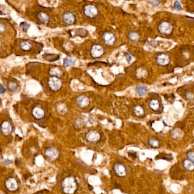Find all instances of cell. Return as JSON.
Returning <instances> with one entry per match:
<instances>
[{
    "label": "cell",
    "mask_w": 194,
    "mask_h": 194,
    "mask_svg": "<svg viewBox=\"0 0 194 194\" xmlns=\"http://www.w3.org/2000/svg\"><path fill=\"white\" fill-rule=\"evenodd\" d=\"M170 59L168 55L166 54H160L157 56L156 62L157 64L161 66H165L170 63Z\"/></svg>",
    "instance_id": "obj_8"
},
{
    "label": "cell",
    "mask_w": 194,
    "mask_h": 194,
    "mask_svg": "<svg viewBox=\"0 0 194 194\" xmlns=\"http://www.w3.org/2000/svg\"><path fill=\"white\" fill-rule=\"evenodd\" d=\"M5 88L3 87V86L1 85V94H3V93H5Z\"/></svg>",
    "instance_id": "obj_38"
},
{
    "label": "cell",
    "mask_w": 194,
    "mask_h": 194,
    "mask_svg": "<svg viewBox=\"0 0 194 194\" xmlns=\"http://www.w3.org/2000/svg\"><path fill=\"white\" fill-rule=\"evenodd\" d=\"M104 53V48L100 44H96L92 46L91 49V55L94 58H99Z\"/></svg>",
    "instance_id": "obj_5"
},
{
    "label": "cell",
    "mask_w": 194,
    "mask_h": 194,
    "mask_svg": "<svg viewBox=\"0 0 194 194\" xmlns=\"http://www.w3.org/2000/svg\"><path fill=\"white\" fill-rule=\"evenodd\" d=\"M48 84L52 90L55 91L59 90L61 88L62 83L59 78L55 76H53L48 79Z\"/></svg>",
    "instance_id": "obj_3"
},
{
    "label": "cell",
    "mask_w": 194,
    "mask_h": 194,
    "mask_svg": "<svg viewBox=\"0 0 194 194\" xmlns=\"http://www.w3.org/2000/svg\"><path fill=\"white\" fill-rule=\"evenodd\" d=\"M156 159H165V160H166V161H170L173 159V155L171 154L162 153V154H160L158 155H157L156 157Z\"/></svg>",
    "instance_id": "obj_26"
},
{
    "label": "cell",
    "mask_w": 194,
    "mask_h": 194,
    "mask_svg": "<svg viewBox=\"0 0 194 194\" xmlns=\"http://www.w3.org/2000/svg\"><path fill=\"white\" fill-rule=\"evenodd\" d=\"M158 28L161 34L164 35H168L171 34L172 32L173 26L169 22L164 21L159 25Z\"/></svg>",
    "instance_id": "obj_4"
},
{
    "label": "cell",
    "mask_w": 194,
    "mask_h": 194,
    "mask_svg": "<svg viewBox=\"0 0 194 194\" xmlns=\"http://www.w3.org/2000/svg\"><path fill=\"white\" fill-rule=\"evenodd\" d=\"M133 111L135 116L139 117H142L145 114V111L143 108L139 105H136L134 107H133Z\"/></svg>",
    "instance_id": "obj_19"
},
{
    "label": "cell",
    "mask_w": 194,
    "mask_h": 194,
    "mask_svg": "<svg viewBox=\"0 0 194 194\" xmlns=\"http://www.w3.org/2000/svg\"><path fill=\"white\" fill-rule=\"evenodd\" d=\"M170 177L175 180H180L183 179V175L180 168L176 166H174L170 169Z\"/></svg>",
    "instance_id": "obj_6"
},
{
    "label": "cell",
    "mask_w": 194,
    "mask_h": 194,
    "mask_svg": "<svg viewBox=\"0 0 194 194\" xmlns=\"http://www.w3.org/2000/svg\"><path fill=\"white\" fill-rule=\"evenodd\" d=\"M148 144L154 149H157L160 146V142L155 139H150L148 141Z\"/></svg>",
    "instance_id": "obj_27"
},
{
    "label": "cell",
    "mask_w": 194,
    "mask_h": 194,
    "mask_svg": "<svg viewBox=\"0 0 194 194\" xmlns=\"http://www.w3.org/2000/svg\"><path fill=\"white\" fill-rule=\"evenodd\" d=\"M5 186L6 188L11 191H15L18 188V183L16 179L14 178H10L6 180Z\"/></svg>",
    "instance_id": "obj_11"
},
{
    "label": "cell",
    "mask_w": 194,
    "mask_h": 194,
    "mask_svg": "<svg viewBox=\"0 0 194 194\" xmlns=\"http://www.w3.org/2000/svg\"><path fill=\"white\" fill-rule=\"evenodd\" d=\"M100 138V134L96 130H91L86 134V139L91 142H96Z\"/></svg>",
    "instance_id": "obj_12"
},
{
    "label": "cell",
    "mask_w": 194,
    "mask_h": 194,
    "mask_svg": "<svg viewBox=\"0 0 194 194\" xmlns=\"http://www.w3.org/2000/svg\"><path fill=\"white\" fill-rule=\"evenodd\" d=\"M19 47L21 50L25 51H28L30 50H31V48H32V44L30 42L28 41H24L20 42Z\"/></svg>",
    "instance_id": "obj_25"
},
{
    "label": "cell",
    "mask_w": 194,
    "mask_h": 194,
    "mask_svg": "<svg viewBox=\"0 0 194 194\" xmlns=\"http://www.w3.org/2000/svg\"><path fill=\"white\" fill-rule=\"evenodd\" d=\"M1 131L4 135L8 136L12 132V126L8 121H3L1 124Z\"/></svg>",
    "instance_id": "obj_15"
},
{
    "label": "cell",
    "mask_w": 194,
    "mask_h": 194,
    "mask_svg": "<svg viewBox=\"0 0 194 194\" xmlns=\"http://www.w3.org/2000/svg\"><path fill=\"white\" fill-rule=\"evenodd\" d=\"M63 20L64 22L68 25H71L74 24L75 21V17L73 14L70 12H66L64 14H63L62 16Z\"/></svg>",
    "instance_id": "obj_10"
},
{
    "label": "cell",
    "mask_w": 194,
    "mask_h": 194,
    "mask_svg": "<svg viewBox=\"0 0 194 194\" xmlns=\"http://www.w3.org/2000/svg\"><path fill=\"white\" fill-rule=\"evenodd\" d=\"M20 27L22 29V30L24 31V32H27V31L28 30V29L30 28V25L25 22H21V24H20Z\"/></svg>",
    "instance_id": "obj_33"
},
{
    "label": "cell",
    "mask_w": 194,
    "mask_h": 194,
    "mask_svg": "<svg viewBox=\"0 0 194 194\" xmlns=\"http://www.w3.org/2000/svg\"><path fill=\"white\" fill-rule=\"evenodd\" d=\"M173 8H174V10H178V11H180V10H182V6L180 2L178 1H175L174 2Z\"/></svg>",
    "instance_id": "obj_32"
},
{
    "label": "cell",
    "mask_w": 194,
    "mask_h": 194,
    "mask_svg": "<svg viewBox=\"0 0 194 194\" xmlns=\"http://www.w3.org/2000/svg\"><path fill=\"white\" fill-rule=\"evenodd\" d=\"M33 116L37 119H41L44 116V111L42 108L39 107H36L33 108L32 111Z\"/></svg>",
    "instance_id": "obj_16"
},
{
    "label": "cell",
    "mask_w": 194,
    "mask_h": 194,
    "mask_svg": "<svg viewBox=\"0 0 194 194\" xmlns=\"http://www.w3.org/2000/svg\"><path fill=\"white\" fill-rule=\"evenodd\" d=\"M88 34V31L87 30L84 28H79L77 30L76 34L77 35L80 37H85Z\"/></svg>",
    "instance_id": "obj_31"
},
{
    "label": "cell",
    "mask_w": 194,
    "mask_h": 194,
    "mask_svg": "<svg viewBox=\"0 0 194 194\" xmlns=\"http://www.w3.org/2000/svg\"><path fill=\"white\" fill-rule=\"evenodd\" d=\"M43 57L45 60L51 62L58 60L60 58V56L58 55L53 54H45L43 55Z\"/></svg>",
    "instance_id": "obj_24"
},
{
    "label": "cell",
    "mask_w": 194,
    "mask_h": 194,
    "mask_svg": "<svg viewBox=\"0 0 194 194\" xmlns=\"http://www.w3.org/2000/svg\"><path fill=\"white\" fill-rule=\"evenodd\" d=\"M37 17L38 19L43 24H47V22H48L50 19L48 14L43 12L38 13V14L37 15Z\"/></svg>",
    "instance_id": "obj_21"
},
{
    "label": "cell",
    "mask_w": 194,
    "mask_h": 194,
    "mask_svg": "<svg viewBox=\"0 0 194 194\" xmlns=\"http://www.w3.org/2000/svg\"><path fill=\"white\" fill-rule=\"evenodd\" d=\"M187 157L188 159L194 163V152H190L187 154Z\"/></svg>",
    "instance_id": "obj_34"
},
{
    "label": "cell",
    "mask_w": 194,
    "mask_h": 194,
    "mask_svg": "<svg viewBox=\"0 0 194 194\" xmlns=\"http://www.w3.org/2000/svg\"><path fill=\"white\" fill-rule=\"evenodd\" d=\"M171 135L173 139H182V137H183V133L180 129L175 128L171 131Z\"/></svg>",
    "instance_id": "obj_18"
},
{
    "label": "cell",
    "mask_w": 194,
    "mask_h": 194,
    "mask_svg": "<svg viewBox=\"0 0 194 194\" xmlns=\"http://www.w3.org/2000/svg\"><path fill=\"white\" fill-rule=\"evenodd\" d=\"M136 90L137 94L139 96H143L147 93V88L143 86H137Z\"/></svg>",
    "instance_id": "obj_28"
},
{
    "label": "cell",
    "mask_w": 194,
    "mask_h": 194,
    "mask_svg": "<svg viewBox=\"0 0 194 194\" xmlns=\"http://www.w3.org/2000/svg\"><path fill=\"white\" fill-rule=\"evenodd\" d=\"M128 38L132 42H138L140 39V36L139 33L136 31H130L129 33L127 35Z\"/></svg>",
    "instance_id": "obj_20"
},
{
    "label": "cell",
    "mask_w": 194,
    "mask_h": 194,
    "mask_svg": "<svg viewBox=\"0 0 194 194\" xmlns=\"http://www.w3.org/2000/svg\"><path fill=\"white\" fill-rule=\"evenodd\" d=\"M0 31L1 32V33H3L5 31V26L2 24V23L0 25Z\"/></svg>",
    "instance_id": "obj_36"
},
{
    "label": "cell",
    "mask_w": 194,
    "mask_h": 194,
    "mask_svg": "<svg viewBox=\"0 0 194 194\" xmlns=\"http://www.w3.org/2000/svg\"><path fill=\"white\" fill-rule=\"evenodd\" d=\"M149 106L152 111H158L160 108V103L158 99L153 98L150 101L149 103Z\"/></svg>",
    "instance_id": "obj_17"
},
{
    "label": "cell",
    "mask_w": 194,
    "mask_h": 194,
    "mask_svg": "<svg viewBox=\"0 0 194 194\" xmlns=\"http://www.w3.org/2000/svg\"><path fill=\"white\" fill-rule=\"evenodd\" d=\"M46 156L51 160H55L59 155V151L54 148H49L45 151Z\"/></svg>",
    "instance_id": "obj_9"
},
{
    "label": "cell",
    "mask_w": 194,
    "mask_h": 194,
    "mask_svg": "<svg viewBox=\"0 0 194 194\" xmlns=\"http://www.w3.org/2000/svg\"></svg>",
    "instance_id": "obj_39"
},
{
    "label": "cell",
    "mask_w": 194,
    "mask_h": 194,
    "mask_svg": "<svg viewBox=\"0 0 194 194\" xmlns=\"http://www.w3.org/2000/svg\"><path fill=\"white\" fill-rule=\"evenodd\" d=\"M89 103V98L85 96H79L76 98V104L80 108H85L88 105Z\"/></svg>",
    "instance_id": "obj_14"
},
{
    "label": "cell",
    "mask_w": 194,
    "mask_h": 194,
    "mask_svg": "<svg viewBox=\"0 0 194 194\" xmlns=\"http://www.w3.org/2000/svg\"><path fill=\"white\" fill-rule=\"evenodd\" d=\"M114 171L118 177H123L126 175V169L125 167L121 164H116L114 166Z\"/></svg>",
    "instance_id": "obj_13"
},
{
    "label": "cell",
    "mask_w": 194,
    "mask_h": 194,
    "mask_svg": "<svg viewBox=\"0 0 194 194\" xmlns=\"http://www.w3.org/2000/svg\"><path fill=\"white\" fill-rule=\"evenodd\" d=\"M183 166L187 171H193L194 170V163L189 159L184 160L183 162Z\"/></svg>",
    "instance_id": "obj_23"
},
{
    "label": "cell",
    "mask_w": 194,
    "mask_h": 194,
    "mask_svg": "<svg viewBox=\"0 0 194 194\" xmlns=\"http://www.w3.org/2000/svg\"><path fill=\"white\" fill-rule=\"evenodd\" d=\"M76 63V59L72 57L68 56L63 60V66L65 67L73 66Z\"/></svg>",
    "instance_id": "obj_22"
},
{
    "label": "cell",
    "mask_w": 194,
    "mask_h": 194,
    "mask_svg": "<svg viewBox=\"0 0 194 194\" xmlns=\"http://www.w3.org/2000/svg\"><path fill=\"white\" fill-rule=\"evenodd\" d=\"M84 14L91 18H95L98 15V9L94 5H88L84 8Z\"/></svg>",
    "instance_id": "obj_2"
},
{
    "label": "cell",
    "mask_w": 194,
    "mask_h": 194,
    "mask_svg": "<svg viewBox=\"0 0 194 194\" xmlns=\"http://www.w3.org/2000/svg\"><path fill=\"white\" fill-rule=\"evenodd\" d=\"M126 59H127V60L129 62H130V60H131V59H132V56H131V55H130V54H126Z\"/></svg>",
    "instance_id": "obj_37"
},
{
    "label": "cell",
    "mask_w": 194,
    "mask_h": 194,
    "mask_svg": "<svg viewBox=\"0 0 194 194\" xmlns=\"http://www.w3.org/2000/svg\"><path fill=\"white\" fill-rule=\"evenodd\" d=\"M63 191L66 194H73L77 188V183L75 179L72 177L66 178L62 183Z\"/></svg>",
    "instance_id": "obj_1"
},
{
    "label": "cell",
    "mask_w": 194,
    "mask_h": 194,
    "mask_svg": "<svg viewBox=\"0 0 194 194\" xmlns=\"http://www.w3.org/2000/svg\"><path fill=\"white\" fill-rule=\"evenodd\" d=\"M18 84L15 82H10L8 84V89L12 92H14L18 88Z\"/></svg>",
    "instance_id": "obj_30"
},
{
    "label": "cell",
    "mask_w": 194,
    "mask_h": 194,
    "mask_svg": "<svg viewBox=\"0 0 194 194\" xmlns=\"http://www.w3.org/2000/svg\"><path fill=\"white\" fill-rule=\"evenodd\" d=\"M103 39L106 44L108 46H112L115 43L116 37L113 33L109 31H107L104 33L103 35Z\"/></svg>",
    "instance_id": "obj_7"
},
{
    "label": "cell",
    "mask_w": 194,
    "mask_h": 194,
    "mask_svg": "<svg viewBox=\"0 0 194 194\" xmlns=\"http://www.w3.org/2000/svg\"><path fill=\"white\" fill-rule=\"evenodd\" d=\"M50 73L52 75H54V76L58 78L62 76L63 72L61 69H59L58 67H53L50 70Z\"/></svg>",
    "instance_id": "obj_29"
},
{
    "label": "cell",
    "mask_w": 194,
    "mask_h": 194,
    "mask_svg": "<svg viewBox=\"0 0 194 194\" xmlns=\"http://www.w3.org/2000/svg\"><path fill=\"white\" fill-rule=\"evenodd\" d=\"M149 2L151 3L153 6H157L159 5V1H150Z\"/></svg>",
    "instance_id": "obj_35"
}]
</instances>
